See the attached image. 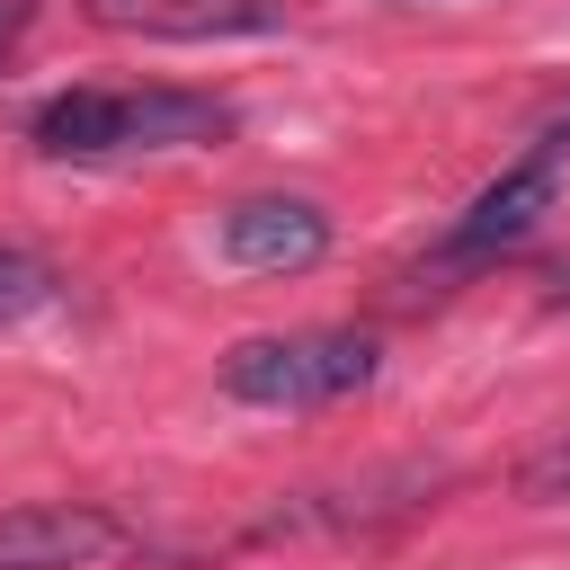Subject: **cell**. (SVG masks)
<instances>
[{
    "label": "cell",
    "mask_w": 570,
    "mask_h": 570,
    "mask_svg": "<svg viewBox=\"0 0 570 570\" xmlns=\"http://www.w3.org/2000/svg\"><path fill=\"white\" fill-rule=\"evenodd\" d=\"M240 125L214 89H62L36 107V151L53 160H134V151H205Z\"/></svg>",
    "instance_id": "obj_1"
},
{
    "label": "cell",
    "mask_w": 570,
    "mask_h": 570,
    "mask_svg": "<svg viewBox=\"0 0 570 570\" xmlns=\"http://www.w3.org/2000/svg\"><path fill=\"white\" fill-rule=\"evenodd\" d=\"M374 365H383L374 330H267L223 356V392L249 410H321V401L365 392Z\"/></svg>",
    "instance_id": "obj_2"
},
{
    "label": "cell",
    "mask_w": 570,
    "mask_h": 570,
    "mask_svg": "<svg viewBox=\"0 0 570 570\" xmlns=\"http://www.w3.org/2000/svg\"><path fill=\"white\" fill-rule=\"evenodd\" d=\"M214 249H223L240 276H303V267H321V258H330V214H321L312 196L267 187V196L223 205Z\"/></svg>",
    "instance_id": "obj_3"
},
{
    "label": "cell",
    "mask_w": 570,
    "mask_h": 570,
    "mask_svg": "<svg viewBox=\"0 0 570 570\" xmlns=\"http://www.w3.org/2000/svg\"><path fill=\"white\" fill-rule=\"evenodd\" d=\"M552 196H561V142H534L525 160H508L463 214H454V232H445V258L463 267V258H499V249H517L543 214H552Z\"/></svg>",
    "instance_id": "obj_4"
},
{
    "label": "cell",
    "mask_w": 570,
    "mask_h": 570,
    "mask_svg": "<svg viewBox=\"0 0 570 570\" xmlns=\"http://www.w3.org/2000/svg\"><path fill=\"white\" fill-rule=\"evenodd\" d=\"M125 552V525L89 499H27L0 517V570H98Z\"/></svg>",
    "instance_id": "obj_5"
},
{
    "label": "cell",
    "mask_w": 570,
    "mask_h": 570,
    "mask_svg": "<svg viewBox=\"0 0 570 570\" xmlns=\"http://www.w3.org/2000/svg\"><path fill=\"white\" fill-rule=\"evenodd\" d=\"M80 9L107 36H151V45H223L285 27V0H80Z\"/></svg>",
    "instance_id": "obj_6"
},
{
    "label": "cell",
    "mask_w": 570,
    "mask_h": 570,
    "mask_svg": "<svg viewBox=\"0 0 570 570\" xmlns=\"http://www.w3.org/2000/svg\"><path fill=\"white\" fill-rule=\"evenodd\" d=\"M62 303V276L36 258V249H18V240H0V330H18V321H36V312H53Z\"/></svg>",
    "instance_id": "obj_7"
},
{
    "label": "cell",
    "mask_w": 570,
    "mask_h": 570,
    "mask_svg": "<svg viewBox=\"0 0 570 570\" xmlns=\"http://www.w3.org/2000/svg\"><path fill=\"white\" fill-rule=\"evenodd\" d=\"M525 490H534V499H561V490H570V445H552L543 463H525Z\"/></svg>",
    "instance_id": "obj_8"
},
{
    "label": "cell",
    "mask_w": 570,
    "mask_h": 570,
    "mask_svg": "<svg viewBox=\"0 0 570 570\" xmlns=\"http://www.w3.org/2000/svg\"><path fill=\"white\" fill-rule=\"evenodd\" d=\"M36 27V0H0V62H9V45Z\"/></svg>",
    "instance_id": "obj_9"
},
{
    "label": "cell",
    "mask_w": 570,
    "mask_h": 570,
    "mask_svg": "<svg viewBox=\"0 0 570 570\" xmlns=\"http://www.w3.org/2000/svg\"><path fill=\"white\" fill-rule=\"evenodd\" d=\"M410 9H428V0H410Z\"/></svg>",
    "instance_id": "obj_10"
}]
</instances>
